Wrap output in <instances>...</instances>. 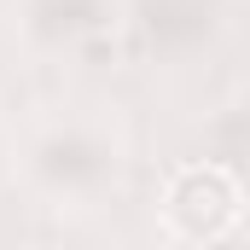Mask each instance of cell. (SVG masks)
<instances>
[{
	"label": "cell",
	"mask_w": 250,
	"mask_h": 250,
	"mask_svg": "<svg viewBox=\"0 0 250 250\" xmlns=\"http://www.w3.org/2000/svg\"><path fill=\"white\" fill-rule=\"evenodd\" d=\"M128 140L111 117L64 111L23 134L18 146V181L47 204H93L123 181Z\"/></svg>",
	"instance_id": "1"
},
{
	"label": "cell",
	"mask_w": 250,
	"mask_h": 250,
	"mask_svg": "<svg viewBox=\"0 0 250 250\" xmlns=\"http://www.w3.org/2000/svg\"><path fill=\"white\" fill-rule=\"evenodd\" d=\"M157 221H163L169 245H209V239L239 233V221H245V187H239L233 163H221V157L181 163L163 181Z\"/></svg>",
	"instance_id": "2"
},
{
	"label": "cell",
	"mask_w": 250,
	"mask_h": 250,
	"mask_svg": "<svg viewBox=\"0 0 250 250\" xmlns=\"http://www.w3.org/2000/svg\"><path fill=\"white\" fill-rule=\"evenodd\" d=\"M123 18V0H18V35L47 59H93L117 41Z\"/></svg>",
	"instance_id": "3"
},
{
	"label": "cell",
	"mask_w": 250,
	"mask_h": 250,
	"mask_svg": "<svg viewBox=\"0 0 250 250\" xmlns=\"http://www.w3.org/2000/svg\"><path fill=\"white\" fill-rule=\"evenodd\" d=\"M215 18H221V0H146L140 12L151 47H198L209 41Z\"/></svg>",
	"instance_id": "4"
},
{
	"label": "cell",
	"mask_w": 250,
	"mask_h": 250,
	"mask_svg": "<svg viewBox=\"0 0 250 250\" xmlns=\"http://www.w3.org/2000/svg\"><path fill=\"white\" fill-rule=\"evenodd\" d=\"M175 250H245V239L227 233V239H209V245H175Z\"/></svg>",
	"instance_id": "5"
},
{
	"label": "cell",
	"mask_w": 250,
	"mask_h": 250,
	"mask_svg": "<svg viewBox=\"0 0 250 250\" xmlns=\"http://www.w3.org/2000/svg\"><path fill=\"white\" fill-rule=\"evenodd\" d=\"M23 250H47V245H23Z\"/></svg>",
	"instance_id": "6"
}]
</instances>
